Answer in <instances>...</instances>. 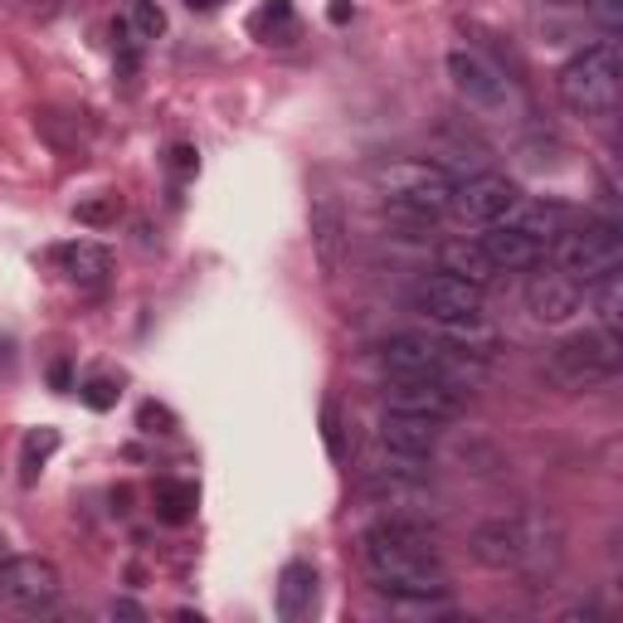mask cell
Returning <instances> with one entry per match:
<instances>
[{"label":"cell","mask_w":623,"mask_h":623,"mask_svg":"<svg viewBox=\"0 0 623 623\" xmlns=\"http://www.w3.org/2000/svg\"><path fill=\"white\" fill-rule=\"evenodd\" d=\"M585 308L595 312L599 332L619 336V326H623V268L589 282V288H585Z\"/></svg>","instance_id":"obj_21"},{"label":"cell","mask_w":623,"mask_h":623,"mask_svg":"<svg viewBox=\"0 0 623 623\" xmlns=\"http://www.w3.org/2000/svg\"><path fill=\"white\" fill-rule=\"evenodd\" d=\"M322 439H326V453H332V458H346V443H342V414H336V404H326V409H322Z\"/></svg>","instance_id":"obj_30"},{"label":"cell","mask_w":623,"mask_h":623,"mask_svg":"<svg viewBox=\"0 0 623 623\" xmlns=\"http://www.w3.org/2000/svg\"><path fill=\"white\" fill-rule=\"evenodd\" d=\"M49 380H54L59 390H69V366H54V370H49Z\"/></svg>","instance_id":"obj_35"},{"label":"cell","mask_w":623,"mask_h":623,"mask_svg":"<svg viewBox=\"0 0 623 623\" xmlns=\"http://www.w3.org/2000/svg\"><path fill=\"white\" fill-rule=\"evenodd\" d=\"M439 264H443V273L473 282V288H487V282L497 278V268L487 264V254L477 249V239H453V244H443L439 249Z\"/></svg>","instance_id":"obj_19"},{"label":"cell","mask_w":623,"mask_h":623,"mask_svg":"<svg viewBox=\"0 0 623 623\" xmlns=\"http://www.w3.org/2000/svg\"><path fill=\"white\" fill-rule=\"evenodd\" d=\"M477 249H483L487 264L497 273H527V268H541V258H545L541 239H531L527 229H517L511 220L487 224L483 234H477Z\"/></svg>","instance_id":"obj_14"},{"label":"cell","mask_w":623,"mask_h":623,"mask_svg":"<svg viewBox=\"0 0 623 623\" xmlns=\"http://www.w3.org/2000/svg\"><path fill=\"white\" fill-rule=\"evenodd\" d=\"M113 49H117V69H123V73H137V64H141V54H147V45H141L132 30L123 25V15L113 20Z\"/></svg>","instance_id":"obj_26"},{"label":"cell","mask_w":623,"mask_h":623,"mask_svg":"<svg viewBox=\"0 0 623 623\" xmlns=\"http://www.w3.org/2000/svg\"><path fill=\"white\" fill-rule=\"evenodd\" d=\"M376 191L395 224L429 229L439 215H448L453 176L443 166H434V161H390V166L376 171Z\"/></svg>","instance_id":"obj_3"},{"label":"cell","mask_w":623,"mask_h":623,"mask_svg":"<svg viewBox=\"0 0 623 623\" xmlns=\"http://www.w3.org/2000/svg\"><path fill=\"white\" fill-rule=\"evenodd\" d=\"M113 619H147V609L132 604V599H113Z\"/></svg>","instance_id":"obj_34"},{"label":"cell","mask_w":623,"mask_h":623,"mask_svg":"<svg viewBox=\"0 0 623 623\" xmlns=\"http://www.w3.org/2000/svg\"><path fill=\"white\" fill-rule=\"evenodd\" d=\"M360 561H366V575L376 579V589L390 595L395 604L448 595V565H443L439 545L409 517L376 521V527L360 535Z\"/></svg>","instance_id":"obj_1"},{"label":"cell","mask_w":623,"mask_h":623,"mask_svg":"<svg viewBox=\"0 0 623 623\" xmlns=\"http://www.w3.org/2000/svg\"><path fill=\"white\" fill-rule=\"evenodd\" d=\"M521 205V191L511 185L507 176L497 171H483V176H468V181H453V200H448V215L458 224H473V229H487V224H501L511 220V210Z\"/></svg>","instance_id":"obj_10"},{"label":"cell","mask_w":623,"mask_h":623,"mask_svg":"<svg viewBox=\"0 0 623 623\" xmlns=\"http://www.w3.org/2000/svg\"><path fill=\"white\" fill-rule=\"evenodd\" d=\"M79 395H83V404H89V409L103 414V409H113V404H117V385H113V380H89Z\"/></svg>","instance_id":"obj_29"},{"label":"cell","mask_w":623,"mask_h":623,"mask_svg":"<svg viewBox=\"0 0 623 623\" xmlns=\"http://www.w3.org/2000/svg\"><path fill=\"white\" fill-rule=\"evenodd\" d=\"M312 254H316V264H322L326 278H336V273L346 268L351 234H346V210H342L336 195H322V200L312 205Z\"/></svg>","instance_id":"obj_15"},{"label":"cell","mask_w":623,"mask_h":623,"mask_svg":"<svg viewBox=\"0 0 623 623\" xmlns=\"http://www.w3.org/2000/svg\"><path fill=\"white\" fill-rule=\"evenodd\" d=\"M545 254H551V264L561 268L565 278H575L579 288H589L595 278L623 268V234H619V224H609V220L575 224V229H561Z\"/></svg>","instance_id":"obj_7"},{"label":"cell","mask_w":623,"mask_h":623,"mask_svg":"<svg viewBox=\"0 0 623 623\" xmlns=\"http://www.w3.org/2000/svg\"><path fill=\"white\" fill-rule=\"evenodd\" d=\"M312 609H316V570L308 561L282 565V575H278V619L298 623V619H308Z\"/></svg>","instance_id":"obj_18"},{"label":"cell","mask_w":623,"mask_h":623,"mask_svg":"<svg viewBox=\"0 0 623 623\" xmlns=\"http://www.w3.org/2000/svg\"><path fill=\"white\" fill-rule=\"evenodd\" d=\"M73 215H79V224H89V229H107V224H117V215H123V200H117V195H89V200L73 205Z\"/></svg>","instance_id":"obj_25"},{"label":"cell","mask_w":623,"mask_h":623,"mask_svg":"<svg viewBox=\"0 0 623 623\" xmlns=\"http://www.w3.org/2000/svg\"><path fill=\"white\" fill-rule=\"evenodd\" d=\"M463 390L443 385V380H424V376H390L385 380V409H404V414H424V419H458L463 414Z\"/></svg>","instance_id":"obj_12"},{"label":"cell","mask_w":623,"mask_h":623,"mask_svg":"<svg viewBox=\"0 0 623 623\" xmlns=\"http://www.w3.org/2000/svg\"><path fill=\"white\" fill-rule=\"evenodd\" d=\"M249 35L264 39V45H292V39L302 35L292 0H264V5L254 10V20H249Z\"/></svg>","instance_id":"obj_20"},{"label":"cell","mask_w":623,"mask_h":623,"mask_svg":"<svg viewBox=\"0 0 623 623\" xmlns=\"http://www.w3.org/2000/svg\"><path fill=\"white\" fill-rule=\"evenodd\" d=\"M5 10H15V15L25 20H54L64 10V0H0Z\"/></svg>","instance_id":"obj_28"},{"label":"cell","mask_w":623,"mask_h":623,"mask_svg":"<svg viewBox=\"0 0 623 623\" xmlns=\"http://www.w3.org/2000/svg\"><path fill=\"white\" fill-rule=\"evenodd\" d=\"M151 501H157V521H166V527H185V521L195 517L200 492H195V483H176V477H166V483H157Z\"/></svg>","instance_id":"obj_22"},{"label":"cell","mask_w":623,"mask_h":623,"mask_svg":"<svg viewBox=\"0 0 623 623\" xmlns=\"http://www.w3.org/2000/svg\"><path fill=\"white\" fill-rule=\"evenodd\" d=\"M443 64H448V83H453V93L463 97L473 113H483V117H511V113L521 107L517 83H511L483 49L453 45Z\"/></svg>","instance_id":"obj_8"},{"label":"cell","mask_w":623,"mask_h":623,"mask_svg":"<svg viewBox=\"0 0 623 623\" xmlns=\"http://www.w3.org/2000/svg\"><path fill=\"white\" fill-rule=\"evenodd\" d=\"M123 25L132 30L141 45H151V39H157L161 30H166V10H161L157 0H132V5L123 10Z\"/></svg>","instance_id":"obj_24"},{"label":"cell","mask_w":623,"mask_h":623,"mask_svg":"<svg viewBox=\"0 0 623 623\" xmlns=\"http://www.w3.org/2000/svg\"><path fill=\"white\" fill-rule=\"evenodd\" d=\"M54 448H59V429H30L25 434V443H20V477H25V483H35Z\"/></svg>","instance_id":"obj_23"},{"label":"cell","mask_w":623,"mask_h":623,"mask_svg":"<svg viewBox=\"0 0 623 623\" xmlns=\"http://www.w3.org/2000/svg\"><path fill=\"white\" fill-rule=\"evenodd\" d=\"M59 589H64V575L45 555H10V561H0V604L39 614V609H49L59 599Z\"/></svg>","instance_id":"obj_11"},{"label":"cell","mask_w":623,"mask_h":623,"mask_svg":"<svg viewBox=\"0 0 623 623\" xmlns=\"http://www.w3.org/2000/svg\"><path fill=\"white\" fill-rule=\"evenodd\" d=\"M409 312H419L424 322L439 326V332H453V326L483 316V288H473V282L453 278V273H443V268L424 273L409 288Z\"/></svg>","instance_id":"obj_9"},{"label":"cell","mask_w":623,"mask_h":623,"mask_svg":"<svg viewBox=\"0 0 623 623\" xmlns=\"http://www.w3.org/2000/svg\"><path fill=\"white\" fill-rule=\"evenodd\" d=\"M443 439L439 419H424V414H404V409H385L380 419V448L390 453H409V458H429Z\"/></svg>","instance_id":"obj_16"},{"label":"cell","mask_w":623,"mask_h":623,"mask_svg":"<svg viewBox=\"0 0 623 623\" xmlns=\"http://www.w3.org/2000/svg\"><path fill=\"white\" fill-rule=\"evenodd\" d=\"M619 89H623V59L614 39H599V45L579 49L555 73V93H561V103L575 117H609L619 107Z\"/></svg>","instance_id":"obj_4"},{"label":"cell","mask_w":623,"mask_h":623,"mask_svg":"<svg viewBox=\"0 0 623 623\" xmlns=\"http://www.w3.org/2000/svg\"><path fill=\"white\" fill-rule=\"evenodd\" d=\"M623 366V336H609V332H570L551 346V380L561 390H599L619 376Z\"/></svg>","instance_id":"obj_6"},{"label":"cell","mask_w":623,"mask_h":623,"mask_svg":"<svg viewBox=\"0 0 623 623\" xmlns=\"http://www.w3.org/2000/svg\"><path fill=\"white\" fill-rule=\"evenodd\" d=\"M141 429H151V434H171L176 429V419H171L161 404H141Z\"/></svg>","instance_id":"obj_31"},{"label":"cell","mask_w":623,"mask_h":623,"mask_svg":"<svg viewBox=\"0 0 623 623\" xmlns=\"http://www.w3.org/2000/svg\"><path fill=\"white\" fill-rule=\"evenodd\" d=\"M589 15H595V25L604 30V35H619L623 30V0H585Z\"/></svg>","instance_id":"obj_27"},{"label":"cell","mask_w":623,"mask_h":623,"mask_svg":"<svg viewBox=\"0 0 623 623\" xmlns=\"http://www.w3.org/2000/svg\"><path fill=\"white\" fill-rule=\"evenodd\" d=\"M54 258H59L64 278L83 292H97L107 282V273H113V254H107L103 244H93V239H73V244H64Z\"/></svg>","instance_id":"obj_17"},{"label":"cell","mask_w":623,"mask_h":623,"mask_svg":"<svg viewBox=\"0 0 623 623\" xmlns=\"http://www.w3.org/2000/svg\"><path fill=\"white\" fill-rule=\"evenodd\" d=\"M473 561L487 570L541 575L561 561V527L551 517H487L473 527Z\"/></svg>","instance_id":"obj_2"},{"label":"cell","mask_w":623,"mask_h":623,"mask_svg":"<svg viewBox=\"0 0 623 623\" xmlns=\"http://www.w3.org/2000/svg\"><path fill=\"white\" fill-rule=\"evenodd\" d=\"M527 308L535 322H545V326H565V322H575L579 312H585V288H579L575 278H565L561 268H541V273H531V282H527Z\"/></svg>","instance_id":"obj_13"},{"label":"cell","mask_w":623,"mask_h":623,"mask_svg":"<svg viewBox=\"0 0 623 623\" xmlns=\"http://www.w3.org/2000/svg\"><path fill=\"white\" fill-rule=\"evenodd\" d=\"M351 15H356L351 0H332V5H326V20H332V25H346Z\"/></svg>","instance_id":"obj_33"},{"label":"cell","mask_w":623,"mask_h":623,"mask_svg":"<svg viewBox=\"0 0 623 623\" xmlns=\"http://www.w3.org/2000/svg\"><path fill=\"white\" fill-rule=\"evenodd\" d=\"M380 366L385 376H424V380H443V385L468 390L483 376V360H473L468 351H458L448 336H390L380 346Z\"/></svg>","instance_id":"obj_5"},{"label":"cell","mask_w":623,"mask_h":623,"mask_svg":"<svg viewBox=\"0 0 623 623\" xmlns=\"http://www.w3.org/2000/svg\"><path fill=\"white\" fill-rule=\"evenodd\" d=\"M185 5H191V10H215L220 0H185Z\"/></svg>","instance_id":"obj_36"},{"label":"cell","mask_w":623,"mask_h":623,"mask_svg":"<svg viewBox=\"0 0 623 623\" xmlns=\"http://www.w3.org/2000/svg\"><path fill=\"white\" fill-rule=\"evenodd\" d=\"M545 5H585V0H545Z\"/></svg>","instance_id":"obj_37"},{"label":"cell","mask_w":623,"mask_h":623,"mask_svg":"<svg viewBox=\"0 0 623 623\" xmlns=\"http://www.w3.org/2000/svg\"><path fill=\"white\" fill-rule=\"evenodd\" d=\"M171 166H176V176H191V171H195V151L176 147V151H171Z\"/></svg>","instance_id":"obj_32"}]
</instances>
